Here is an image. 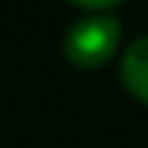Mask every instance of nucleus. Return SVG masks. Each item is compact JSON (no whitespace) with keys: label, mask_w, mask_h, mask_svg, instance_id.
Wrapping results in <instances>:
<instances>
[{"label":"nucleus","mask_w":148,"mask_h":148,"mask_svg":"<svg viewBox=\"0 0 148 148\" xmlns=\"http://www.w3.org/2000/svg\"><path fill=\"white\" fill-rule=\"evenodd\" d=\"M119 40H122L119 20L99 10V13L79 16V20L69 23V30L63 36V53L69 63L92 69V66H102L119 49Z\"/></svg>","instance_id":"obj_1"},{"label":"nucleus","mask_w":148,"mask_h":148,"mask_svg":"<svg viewBox=\"0 0 148 148\" xmlns=\"http://www.w3.org/2000/svg\"><path fill=\"white\" fill-rule=\"evenodd\" d=\"M122 86L142 102H148V33L128 43V49L122 53Z\"/></svg>","instance_id":"obj_2"}]
</instances>
